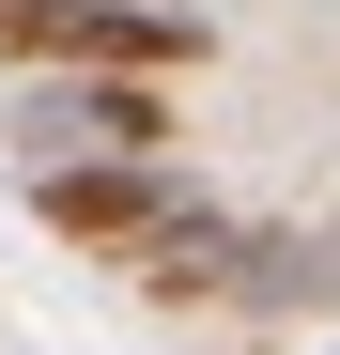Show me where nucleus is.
<instances>
[{"label": "nucleus", "mask_w": 340, "mask_h": 355, "mask_svg": "<svg viewBox=\"0 0 340 355\" xmlns=\"http://www.w3.org/2000/svg\"><path fill=\"white\" fill-rule=\"evenodd\" d=\"M16 139H31L46 170H155L170 108H155V78H46Z\"/></svg>", "instance_id": "obj_1"}, {"label": "nucleus", "mask_w": 340, "mask_h": 355, "mask_svg": "<svg viewBox=\"0 0 340 355\" xmlns=\"http://www.w3.org/2000/svg\"><path fill=\"white\" fill-rule=\"evenodd\" d=\"M31 201H46V232H62V248H124V263L186 216V201H170V170H46Z\"/></svg>", "instance_id": "obj_2"}, {"label": "nucleus", "mask_w": 340, "mask_h": 355, "mask_svg": "<svg viewBox=\"0 0 340 355\" xmlns=\"http://www.w3.org/2000/svg\"><path fill=\"white\" fill-rule=\"evenodd\" d=\"M232 293H248V309H340V216L325 232H263Z\"/></svg>", "instance_id": "obj_3"}, {"label": "nucleus", "mask_w": 340, "mask_h": 355, "mask_svg": "<svg viewBox=\"0 0 340 355\" xmlns=\"http://www.w3.org/2000/svg\"><path fill=\"white\" fill-rule=\"evenodd\" d=\"M232 263H248V232L186 201V216H170L155 248H139V293H232Z\"/></svg>", "instance_id": "obj_4"}]
</instances>
